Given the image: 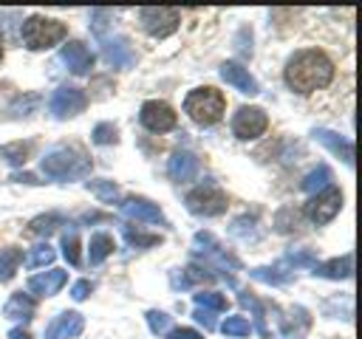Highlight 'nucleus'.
Returning a JSON list of instances; mask_svg holds the SVG:
<instances>
[{
  "instance_id": "1",
  "label": "nucleus",
  "mask_w": 362,
  "mask_h": 339,
  "mask_svg": "<svg viewBox=\"0 0 362 339\" xmlns=\"http://www.w3.org/2000/svg\"><path fill=\"white\" fill-rule=\"evenodd\" d=\"M283 79L297 93H314L334 79V62L320 48H303L288 56Z\"/></svg>"
},
{
  "instance_id": "2",
  "label": "nucleus",
  "mask_w": 362,
  "mask_h": 339,
  "mask_svg": "<svg viewBox=\"0 0 362 339\" xmlns=\"http://www.w3.org/2000/svg\"><path fill=\"white\" fill-rule=\"evenodd\" d=\"M42 172L57 181L85 178L90 172V158L79 147H57L42 158Z\"/></svg>"
},
{
  "instance_id": "3",
  "label": "nucleus",
  "mask_w": 362,
  "mask_h": 339,
  "mask_svg": "<svg viewBox=\"0 0 362 339\" xmlns=\"http://www.w3.org/2000/svg\"><path fill=\"white\" fill-rule=\"evenodd\" d=\"M226 110V99L218 88L212 85H204V88H192L187 96H184V113L195 121V124H215Z\"/></svg>"
},
{
  "instance_id": "4",
  "label": "nucleus",
  "mask_w": 362,
  "mask_h": 339,
  "mask_svg": "<svg viewBox=\"0 0 362 339\" xmlns=\"http://www.w3.org/2000/svg\"><path fill=\"white\" fill-rule=\"evenodd\" d=\"M23 42L25 48L31 51H45L57 42H62L68 37V25L59 23V20H51V17H42V14H31L28 20H23Z\"/></svg>"
},
{
  "instance_id": "5",
  "label": "nucleus",
  "mask_w": 362,
  "mask_h": 339,
  "mask_svg": "<svg viewBox=\"0 0 362 339\" xmlns=\"http://www.w3.org/2000/svg\"><path fill=\"white\" fill-rule=\"evenodd\" d=\"M187 209L198 218H215L226 212V192L218 184H201L187 195Z\"/></svg>"
},
{
  "instance_id": "6",
  "label": "nucleus",
  "mask_w": 362,
  "mask_h": 339,
  "mask_svg": "<svg viewBox=\"0 0 362 339\" xmlns=\"http://www.w3.org/2000/svg\"><path fill=\"white\" fill-rule=\"evenodd\" d=\"M139 23L150 37H170L178 23H181V11L170 8V6H150V8H139Z\"/></svg>"
},
{
  "instance_id": "7",
  "label": "nucleus",
  "mask_w": 362,
  "mask_h": 339,
  "mask_svg": "<svg viewBox=\"0 0 362 339\" xmlns=\"http://www.w3.org/2000/svg\"><path fill=\"white\" fill-rule=\"evenodd\" d=\"M266 127H269V116H266L263 107L243 105V107H238V113L232 116V133H235L238 138H243V141L263 136Z\"/></svg>"
},
{
  "instance_id": "8",
  "label": "nucleus",
  "mask_w": 362,
  "mask_h": 339,
  "mask_svg": "<svg viewBox=\"0 0 362 339\" xmlns=\"http://www.w3.org/2000/svg\"><path fill=\"white\" fill-rule=\"evenodd\" d=\"M339 209H342V192H339V189L331 184L328 189L317 192V195H314V198L305 203V218H308L311 223L322 226V223L334 220Z\"/></svg>"
},
{
  "instance_id": "9",
  "label": "nucleus",
  "mask_w": 362,
  "mask_h": 339,
  "mask_svg": "<svg viewBox=\"0 0 362 339\" xmlns=\"http://www.w3.org/2000/svg\"><path fill=\"white\" fill-rule=\"evenodd\" d=\"M139 121H141V127L150 130V133H167V130L175 127L178 116H175V110H173L167 102L150 99V102L141 105V110H139Z\"/></svg>"
},
{
  "instance_id": "10",
  "label": "nucleus",
  "mask_w": 362,
  "mask_h": 339,
  "mask_svg": "<svg viewBox=\"0 0 362 339\" xmlns=\"http://www.w3.org/2000/svg\"><path fill=\"white\" fill-rule=\"evenodd\" d=\"M88 107V96L82 88H57L48 99V110L57 119H68V116H79Z\"/></svg>"
},
{
  "instance_id": "11",
  "label": "nucleus",
  "mask_w": 362,
  "mask_h": 339,
  "mask_svg": "<svg viewBox=\"0 0 362 339\" xmlns=\"http://www.w3.org/2000/svg\"><path fill=\"white\" fill-rule=\"evenodd\" d=\"M192 251L195 254H204V260H215L218 263V268H238L240 263L232 257V254H226V249L209 234V232H195V237H192Z\"/></svg>"
},
{
  "instance_id": "12",
  "label": "nucleus",
  "mask_w": 362,
  "mask_h": 339,
  "mask_svg": "<svg viewBox=\"0 0 362 339\" xmlns=\"http://www.w3.org/2000/svg\"><path fill=\"white\" fill-rule=\"evenodd\" d=\"M201 172V161L189 153V150H175L167 161V175L175 181V184H187V181H195Z\"/></svg>"
},
{
  "instance_id": "13",
  "label": "nucleus",
  "mask_w": 362,
  "mask_h": 339,
  "mask_svg": "<svg viewBox=\"0 0 362 339\" xmlns=\"http://www.w3.org/2000/svg\"><path fill=\"white\" fill-rule=\"evenodd\" d=\"M59 59H62V62L68 65V71L76 73V76H82V73H88V71L93 68V54H90V48H88L85 42H79V40L65 42L62 51H59Z\"/></svg>"
},
{
  "instance_id": "14",
  "label": "nucleus",
  "mask_w": 362,
  "mask_h": 339,
  "mask_svg": "<svg viewBox=\"0 0 362 339\" xmlns=\"http://www.w3.org/2000/svg\"><path fill=\"white\" fill-rule=\"evenodd\" d=\"M85 328V319L82 314L76 311H62L59 316H54V322L45 328V339H74L79 336Z\"/></svg>"
},
{
  "instance_id": "15",
  "label": "nucleus",
  "mask_w": 362,
  "mask_h": 339,
  "mask_svg": "<svg viewBox=\"0 0 362 339\" xmlns=\"http://www.w3.org/2000/svg\"><path fill=\"white\" fill-rule=\"evenodd\" d=\"M102 51H105V59L116 68L136 65V51L124 37H102Z\"/></svg>"
},
{
  "instance_id": "16",
  "label": "nucleus",
  "mask_w": 362,
  "mask_h": 339,
  "mask_svg": "<svg viewBox=\"0 0 362 339\" xmlns=\"http://www.w3.org/2000/svg\"><path fill=\"white\" fill-rule=\"evenodd\" d=\"M122 212L127 215V218H133V220H144V223H167L164 220V212L158 209V203H153V201H147V198H139V195H133V198H127L124 203H122Z\"/></svg>"
},
{
  "instance_id": "17",
  "label": "nucleus",
  "mask_w": 362,
  "mask_h": 339,
  "mask_svg": "<svg viewBox=\"0 0 362 339\" xmlns=\"http://www.w3.org/2000/svg\"><path fill=\"white\" fill-rule=\"evenodd\" d=\"M221 79L229 82L232 88H238L240 93H249V96L260 93L257 79L249 73V68H243V65H238V62H223V65H221Z\"/></svg>"
},
{
  "instance_id": "18",
  "label": "nucleus",
  "mask_w": 362,
  "mask_h": 339,
  "mask_svg": "<svg viewBox=\"0 0 362 339\" xmlns=\"http://www.w3.org/2000/svg\"><path fill=\"white\" fill-rule=\"evenodd\" d=\"M314 138H317L322 147H328L337 158H342L348 167L354 164V144H351V138H345V136H339V133H334V130H328V127H317V130H314Z\"/></svg>"
},
{
  "instance_id": "19",
  "label": "nucleus",
  "mask_w": 362,
  "mask_h": 339,
  "mask_svg": "<svg viewBox=\"0 0 362 339\" xmlns=\"http://www.w3.org/2000/svg\"><path fill=\"white\" fill-rule=\"evenodd\" d=\"M65 280H68V274L62 268H51L45 274H34L28 280V291L37 294V297H51V294H57L65 285Z\"/></svg>"
},
{
  "instance_id": "20",
  "label": "nucleus",
  "mask_w": 362,
  "mask_h": 339,
  "mask_svg": "<svg viewBox=\"0 0 362 339\" xmlns=\"http://www.w3.org/2000/svg\"><path fill=\"white\" fill-rule=\"evenodd\" d=\"M311 271H314L317 277H325V280H345V277H351V271H354V254H342V257L317 263Z\"/></svg>"
},
{
  "instance_id": "21",
  "label": "nucleus",
  "mask_w": 362,
  "mask_h": 339,
  "mask_svg": "<svg viewBox=\"0 0 362 339\" xmlns=\"http://www.w3.org/2000/svg\"><path fill=\"white\" fill-rule=\"evenodd\" d=\"M34 311H37L34 297H31V294H23V291L11 294L8 302L3 305V316H8V319H23V322H28V319L34 316Z\"/></svg>"
},
{
  "instance_id": "22",
  "label": "nucleus",
  "mask_w": 362,
  "mask_h": 339,
  "mask_svg": "<svg viewBox=\"0 0 362 339\" xmlns=\"http://www.w3.org/2000/svg\"><path fill=\"white\" fill-rule=\"evenodd\" d=\"M249 274H252V280L266 282V285H286V282L294 280V271H288L283 260L274 263V266H257V268H252Z\"/></svg>"
},
{
  "instance_id": "23",
  "label": "nucleus",
  "mask_w": 362,
  "mask_h": 339,
  "mask_svg": "<svg viewBox=\"0 0 362 339\" xmlns=\"http://www.w3.org/2000/svg\"><path fill=\"white\" fill-rule=\"evenodd\" d=\"M113 249H116V243H113V237H110L107 232L90 234V243H88V263H90V266H99L105 257L113 254Z\"/></svg>"
},
{
  "instance_id": "24",
  "label": "nucleus",
  "mask_w": 362,
  "mask_h": 339,
  "mask_svg": "<svg viewBox=\"0 0 362 339\" xmlns=\"http://www.w3.org/2000/svg\"><path fill=\"white\" fill-rule=\"evenodd\" d=\"M331 181H334V175H331V170L325 167V164H320L317 170H311L305 178H303V189L305 192H311V195H317V192H322V189H328L331 186Z\"/></svg>"
},
{
  "instance_id": "25",
  "label": "nucleus",
  "mask_w": 362,
  "mask_h": 339,
  "mask_svg": "<svg viewBox=\"0 0 362 339\" xmlns=\"http://www.w3.org/2000/svg\"><path fill=\"white\" fill-rule=\"evenodd\" d=\"M23 263V251L17 246H8V249H0V282H8L17 271V266Z\"/></svg>"
},
{
  "instance_id": "26",
  "label": "nucleus",
  "mask_w": 362,
  "mask_h": 339,
  "mask_svg": "<svg viewBox=\"0 0 362 339\" xmlns=\"http://www.w3.org/2000/svg\"><path fill=\"white\" fill-rule=\"evenodd\" d=\"M215 280V274L209 271V268H201V266H187L184 271H181V277L175 274L173 277V285H181V288H187V285H192V282H212Z\"/></svg>"
},
{
  "instance_id": "27",
  "label": "nucleus",
  "mask_w": 362,
  "mask_h": 339,
  "mask_svg": "<svg viewBox=\"0 0 362 339\" xmlns=\"http://www.w3.org/2000/svg\"><path fill=\"white\" fill-rule=\"evenodd\" d=\"M102 203H113L116 198H119V186L113 184V181H107V178H93V181H88L85 184Z\"/></svg>"
},
{
  "instance_id": "28",
  "label": "nucleus",
  "mask_w": 362,
  "mask_h": 339,
  "mask_svg": "<svg viewBox=\"0 0 362 339\" xmlns=\"http://www.w3.org/2000/svg\"><path fill=\"white\" fill-rule=\"evenodd\" d=\"M65 223V218L62 215H57V212H48V215H40V218H34L31 223H28V232L31 234H51L57 226H62Z\"/></svg>"
},
{
  "instance_id": "29",
  "label": "nucleus",
  "mask_w": 362,
  "mask_h": 339,
  "mask_svg": "<svg viewBox=\"0 0 362 339\" xmlns=\"http://www.w3.org/2000/svg\"><path fill=\"white\" fill-rule=\"evenodd\" d=\"M122 232H124V240L130 246H136V249H150V246L161 243V234H144V232H139V229H133L127 223H122Z\"/></svg>"
},
{
  "instance_id": "30",
  "label": "nucleus",
  "mask_w": 362,
  "mask_h": 339,
  "mask_svg": "<svg viewBox=\"0 0 362 339\" xmlns=\"http://www.w3.org/2000/svg\"><path fill=\"white\" fill-rule=\"evenodd\" d=\"M192 299H195V308H204V311H223L226 308V297L218 291H198V294H192Z\"/></svg>"
},
{
  "instance_id": "31",
  "label": "nucleus",
  "mask_w": 362,
  "mask_h": 339,
  "mask_svg": "<svg viewBox=\"0 0 362 339\" xmlns=\"http://www.w3.org/2000/svg\"><path fill=\"white\" fill-rule=\"evenodd\" d=\"M28 150H31V144H23V141H14V144H6V147H0V158H6L8 164H25V155H28Z\"/></svg>"
},
{
  "instance_id": "32",
  "label": "nucleus",
  "mask_w": 362,
  "mask_h": 339,
  "mask_svg": "<svg viewBox=\"0 0 362 339\" xmlns=\"http://www.w3.org/2000/svg\"><path fill=\"white\" fill-rule=\"evenodd\" d=\"M54 257H57V251H54L48 243H40V246H34L31 254H28V268L48 266V263H54Z\"/></svg>"
},
{
  "instance_id": "33",
  "label": "nucleus",
  "mask_w": 362,
  "mask_h": 339,
  "mask_svg": "<svg viewBox=\"0 0 362 339\" xmlns=\"http://www.w3.org/2000/svg\"><path fill=\"white\" fill-rule=\"evenodd\" d=\"M221 331H223L226 336H249L252 325H249L246 316H226L223 325H221Z\"/></svg>"
},
{
  "instance_id": "34",
  "label": "nucleus",
  "mask_w": 362,
  "mask_h": 339,
  "mask_svg": "<svg viewBox=\"0 0 362 339\" xmlns=\"http://www.w3.org/2000/svg\"><path fill=\"white\" fill-rule=\"evenodd\" d=\"M119 141V130H116V124H110V121H99L96 127H93V144H116Z\"/></svg>"
},
{
  "instance_id": "35",
  "label": "nucleus",
  "mask_w": 362,
  "mask_h": 339,
  "mask_svg": "<svg viewBox=\"0 0 362 339\" xmlns=\"http://www.w3.org/2000/svg\"><path fill=\"white\" fill-rule=\"evenodd\" d=\"M238 299H240L243 305H252V308H255V325H257V331H260V336H263V339H269V328H266V316H263V305H260V302H257V299H255L252 294H246V291H243V294H240Z\"/></svg>"
},
{
  "instance_id": "36",
  "label": "nucleus",
  "mask_w": 362,
  "mask_h": 339,
  "mask_svg": "<svg viewBox=\"0 0 362 339\" xmlns=\"http://www.w3.org/2000/svg\"><path fill=\"white\" fill-rule=\"evenodd\" d=\"M62 254L71 266H79V237H76V232L62 234Z\"/></svg>"
},
{
  "instance_id": "37",
  "label": "nucleus",
  "mask_w": 362,
  "mask_h": 339,
  "mask_svg": "<svg viewBox=\"0 0 362 339\" xmlns=\"http://www.w3.org/2000/svg\"><path fill=\"white\" fill-rule=\"evenodd\" d=\"M283 263H286V266H308V268H314V266H317V257H314L308 249H297V251H288V254L283 257Z\"/></svg>"
},
{
  "instance_id": "38",
  "label": "nucleus",
  "mask_w": 362,
  "mask_h": 339,
  "mask_svg": "<svg viewBox=\"0 0 362 339\" xmlns=\"http://www.w3.org/2000/svg\"><path fill=\"white\" fill-rule=\"evenodd\" d=\"M297 220H300V215H297L291 206L280 209V212H277V218H274V223H277V232H291V229L297 226Z\"/></svg>"
},
{
  "instance_id": "39",
  "label": "nucleus",
  "mask_w": 362,
  "mask_h": 339,
  "mask_svg": "<svg viewBox=\"0 0 362 339\" xmlns=\"http://www.w3.org/2000/svg\"><path fill=\"white\" fill-rule=\"evenodd\" d=\"M144 316H147V325H150L153 333H164L170 328V316L164 311H147Z\"/></svg>"
},
{
  "instance_id": "40",
  "label": "nucleus",
  "mask_w": 362,
  "mask_h": 339,
  "mask_svg": "<svg viewBox=\"0 0 362 339\" xmlns=\"http://www.w3.org/2000/svg\"><path fill=\"white\" fill-rule=\"evenodd\" d=\"M90 288H93V285H90V280H79V282H74V288H71V297H74L76 302H82V299L90 294Z\"/></svg>"
},
{
  "instance_id": "41",
  "label": "nucleus",
  "mask_w": 362,
  "mask_h": 339,
  "mask_svg": "<svg viewBox=\"0 0 362 339\" xmlns=\"http://www.w3.org/2000/svg\"><path fill=\"white\" fill-rule=\"evenodd\" d=\"M192 316L204 325V331H215V316H212V311H204V308H195L192 311Z\"/></svg>"
},
{
  "instance_id": "42",
  "label": "nucleus",
  "mask_w": 362,
  "mask_h": 339,
  "mask_svg": "<svg viewBox=\"0 0 362 339\" xmlns=\"http://www.w3.org/2000/svg\"><path fill=\"white\" fill-rule=\"evenodd\" d=\"M167 339H204V336L198 331H192V328H175V331L167 333Z\"/></svg>"
},
{
  "instance_id": "43",
  "label": "nucleus",
  "mask_w": 362,
  "mask_h": 339,
  "mask_svg": "<svg viewBox=\"0 0 362 339\" xmlns=\"http://www.w3.org/2000/svg\"><path fill=\"white\" fill-rule=\"evenodd\" d=\"M280 325H283V336H286V339H303L297 331H291V328H288V322H286V319H280Z\"/></svg>"
},
{
  "instance_id": "44",
  "label": "nucleus",
  "mask_w": 362,
  "mask_h": 339,
  "mask_svg": "<svg viewBox=\"0 0 362 339\" xmlns=\"http://www.w3.org/2000/svg\"><path fill=\"white\" fill-rule=\"evenodd\" d=\"M8 339H31V336H28L23 328H11V331H8Z\"/></svg>"
},
{
  "instance_id": "45",
  "label": "nucleus",
  "mask_w": 362,
  "mask_h": 339,
  "mask_svg": "<svg viewBox=\"0 0 362 339\" xmlns=\"http://www.w3.org/2000/svg\"><path fill=\"white\" fill-rule=\"evenodd\" d=\"M11 181H25V184H37L31 172H23V175H11Z\"/></svg>"
},
{
  "instance_id": "46",
  "label": "nucleus",
  "mask_w": 362,
  "mask_h": 339,
  "mask_svg": "<svg viewBox=\"0 0 362 339\" xmlns=\"http://www.w3.org/2000/svg\"><path fill=\"white\" fill-rule=\"evenodd\" d=\"M0 59H3V37H0Z\"/></svg>"
}]
</instances>
